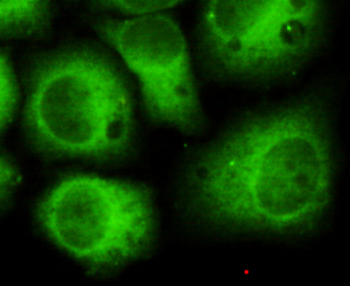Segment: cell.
I'll return each mask as SVG.
<instances>
[{"label": "cell", "instance_id": "cell-6", "mask_svg": "<svg viewBox=\"0 0 350 286\" xmlns=\"http://www.w3.org/2000/svg\"><path fill=\"white\" fill-rule=\"evenodd\" d=\"M50 18V4L40 0H3L0 26L3 34L32 35L44 29Z\"/></svg>", "mask_w": 350, "mask_h": 286}, {"label": "cell", "instance_id": "cell-5", "mask_svg": "<svg viewBox=\"0 0 350 286\" xmlns=\"http://www.w3.org/2000/svg\"><path fill=\"white\" fill-rule=\"evenodd\" d=\"M96 27L138 78L151 119L185 133L197 131L202 109L189 44L174 18L159 12L105 19Z\"/></svg>", "mask_w": 350, "mask_h": 286}, {"label": "cell", "instance_id": "cell-2", "mask_svg": "<svg viewBox=\"0 0 350 286\" xmlns=\"http://www.w3.org/2000/svg\"><path fill=\"white\" fill-rule=\"evenodd\" d=\"M32 141L49 154L110 161L134 141V105L117 67L92 50L40 62L26 105Z\"/></svg>", "mask_w": 350, "mask_h": 286}, {"label": "cell", "instance_id": "cell-1", "mask_svg": "<svg viewBox=\"0 0 350 286\" xmlns=\"http://www.w3.org/2000/svg\"><path fill=\"white\" fill-rule=\"evenodd\" d=\"M333 185L323 115L305 103L253 118L211 146L190 174L189 196L213 226L293 234L325 217Z\"/></svg>", "mask_w": 350, "mask_h": 286}, {"label": "cell", "instance_id": "cell-8", "mask_svg": "<svg viewBox=\"0 0 350 286\" xmlns=\"http://www.w3.org/2000/svg\"><path fill=\"white\" fill-rule=\"evenodd\" d=\"M180 4V1H102V7H107L110 10L124 14V18H137V16H146L152 14L165 12L175 5Z\"/></svg>", "mask_w": 350, "mask_h": 286}, {"label": "cell", "instance_id": "cell-9", "mask_svg": "<svg viewBox=\"0 0 350 286\" xmlns=\"http://www.w3.org/2000/svg\"><path fill=\"white\" fill-rule=\"evenodd\" d=\"M22 182V175L14 161L7 155L1 154L0 159V183H1V207H7L8 200L14 196L15 190Z\"/></svg>", "mask_w": 350, "mask_h": 286}, {"label": "cell", "instance_id": "cell-3", "mask_svg": "<svg viewBox=\"0 0 350 286\" xmlns=\"http://www.w3.org/2000/svg\"><path fill=\"white\" fill-rule=\"evenodd\" d=\"M36 217L58 249L100 276L144 257L157 237L146 187L95 174L59 179L39 202Z\"/></svg>", "mask_w": 350, "mask_h": 286}, {"label": "cell", "instance_id": "cell-4", "mask_svg": "<svg viewBox=\"0 0 350 286\" xmlns=\"http://www.w3.org/2000/svg\"><path fill=\"white\" fill-rule=\"evenodd\" d=\"M322 4L313 0H213L201 29L207 55L222 71L261 77L288 68L316 44Z\"/></svg>", "mask_w": 350, "mask_h": 286}, {"label": "cell", "instance_id": "cell-7", "mask_svg": "<svg viewBox=\"0 0 350 286\" xmlns=\"http://www.w3.org/2000/svg\"><path fill=\"white\" fill-rule=\"evenodd\" d=\"M19 99V90L12 66L4 51L0 57V122L1 131L7 129L15 114Z\"/></svg>", "mask_w": 350, "mask_h": 286}]
</instances>
